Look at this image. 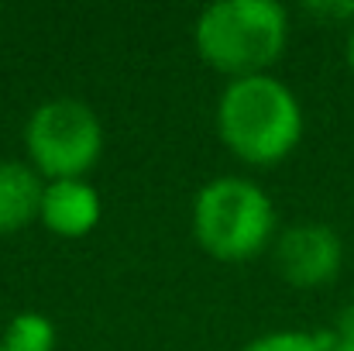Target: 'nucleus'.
<instances>
[{
  "label": "nucleus",
  "mask_w": 354,
  "mask_h": 351,
  "mask_svg": "<svg viewBox=\"0 0 354 351\" xmlns=\"http://www.w3.org/2000/svg\"><path fill=\"white\" fill-rule=\"evenodd\" d=\"M241 351H337V341L330 331H272Z\"/></svg>",
  "instance_id": "9"
},
{
  "label": "nucleus",
  "mask_w": 354,
  "mask_h": 351,
  "mask_svg": "<svg viewBox=\"0 0 354 351\" xmlns=\"http://www.w3.org/2000/svg\"><path fill=\"white\" fill-rule=\"evenodd\" d=\"M193 45L196 55L227 80L261 76L289 45V14L272 0H221L200 10Z\"/></svg>",
  "instance_id": "2"
},
{
  "label": "nucleus",
  "mask_w": 354,
  "mask_h": 351,
  "mask_svg": "<svg viewBox=\"0 0 354 351\" xmlns=\"http://www.w3.org/2000/svg\"><path fill=\"white\" fill-rule=\"evenodd\" d=\"M0 351H3V348H0Z\"/></svg>",
  "instance_id": "13"
},
{
  "label": "nucleus",
  "mask_w": 354,
  "mask_h": 351,
  "mask_svg": "<svg viewBox=\"0 0 354 351\" xmlns=\"http://www.w3.org/2000/svg\"><path fill=\"white\" fill-rule=\"evenodd\" d=\"M337 351H354V348H337Z\"/></svg>",
  "instance_id": "12"
},
{
  "label": "nucleus",
  "mask_w": 354,
  "mask_h": 351,
  "mask_svg": "<svg viewBox=\"0 0 354 351\" xmlns=\"http://www.w3.org/2000/svg\"><path fill=\"white\" fill-rule=\"evenodd\" d=\"M275 204L244 176H217L193 200V237L217 262H248L275 244Z\"/></svg>",
  "instance_id": "3"
},
{
  "label": "nucleus",
  "mask_w": 354,
  "mask_h": 351,
  "mask_svg": "<svg viewBox=\"0 0 354 351\" xmlns=\"http://www.w3.org/2000/svg\"><path fill=\"white\" fill-rule=\"evenodd\" d=\"M104 204L90 179H55L45 183L38 221L55 237H86L100 224Z\"/></svg>",
  "instance_id": "6"
},
{
  "label": "nucleus",
  "mask_w": 354,
  "mask_h": 351,
  "mask_svg": "<svg viewBox=\"0 0 354 351\" xmlns=\"http://www.w3.org/2000/svg\"><path fill=\"white\" fill-rule=\"evenodd\" d=\"M348 66L354 69V24H351V35H348Z\"/></svg>",
  "instance_id": "11"
},
{
  "label": "nucleus",
  "mask_w": 354,
  "mask_h": 351,
  "mask_svg": "<svg viewBox=\"0 0 354 351\" xmlns=\"http://www.w3.org/2000/svg\"><path fill=\"white\" fill-rule=\"evenodd\" d=\"M41 193L45 183L28 162H0V234H17L38 221Z\"/></svg>",
  "instance_id": "7"
},
{
  "label": "nucleus",
  "mask_w": 354,
  "mask_h": 351,
  "mask_svg": "<svg viewBox=\"0 0 354 351\" xmlns=\"http://www.w3.org/2000/svg\"><path fill=\"white\" fill-rule=\"evenodd\" d=\"M55 345H59L55 324L35 310L14 314L3 327V338H0L3 351H55Z\"/></svg>",
  "instance_id": "8"
},
{
  "label": "nucleus",
  "mask_w": 354,
  "mask_h": 351,
  "mask_svg": "<svg viewBox=\"0 0 354 351\" xmlns=\"http://www.w3.org/2000/svg\"><path fill=\"white\" fill-rule=\"evenodd\" d=\"M306 117L299 97L272 73L231 80L217 100V134L244 165H279L303 141Z\"/></svg>",
  "instance_id": "1"
},
{
  "label": "nucleus",
  "mask_w": 354,
  "mask_h": 351,
  "mask_svg": "<svg viewBox=\"0 0 354 351\" xmlns=\"http://www.w3.org/2000/svg\"><path fill=\"white\" fill-rule=\"evenodd\" d=\"M28 165L55 179H86L104 155V124L90 104L76 97H52L38 104L24 124Z\"/></svg>",
  "instance_id": "4"
},
{
  "label": "nucleus",
  "mask_w": 354,
  "mask_h": 351,
  "mask_svg": "<svg viewBox=\"0 0 354 351\" xmlns=\"http://www.w3.org/2000/svg\"><path fill=\"white\" fill-rule=\"evenodd\" d=\"M334 341L337 348H354V303H348L341 314H337V324H334Z\"/></svg>",
  "instance_id": "10"
},
{
  "label": "nucleus",
  "mask_w": 354,
  "mask_h": 351,
  "mask_svg": "<svg viewBox=\"0 0 354 351\" xmlns=\"http://www.w3.org/2000/svg\"><path fill=\"white\" fill-rule=\"evenodd\" d=\"M272 258L279 276L296 289H320L337 279L344 265V241L341 234L320 221L292 224L275 237Z\"/></svg>",
  "instance_id": "5"
}]
</instances>
